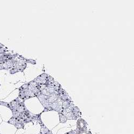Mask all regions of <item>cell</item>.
<instances>
[{"label":"cell","mask_w":134,"mask_h":134,"mask_svg":"<svg viewBox=\"0 0 134 134\" xmlns=\"http://www.w3.org/2000/svg\"><path fill=\"white\" fill-rule=\"evenodd\" d=\"M18 58L17 57L15 59V63L14 68H15L18 72H23L26 68L27 62L25 59L21 57V56L18 55Z\"/></svg>","instance_id":"cell-1"},{"label":"cell","mask_w":134,"mask_h":134,"mask_svg":"<svg viewBox=\"0 0 134 134\" xmlns=\"http://www.w3.org/2000/svg\"><path fill=\"white\" fill-rule=\"evenodd\" d=\"M35 97H36L35 94L30 91L29 88L19 91L18 96V98L24 102L25 100Z\"/></svg>","instance_id":"cell-2"},{"label":"cell","mask_w":134,"mask_h":134,"mask_svg":"<svg viewBox=\"0 0 134 134\" xmlns=\"http://www.w3.org/2000/svg\"><path fill=\"white\" fill-rule=\"evenodd\" d=\"M87 124L86 121L83 119H80L78 120L77 122V129L76 130L80 131L85 132L87 131Z\"/></svg>","instance_id":"cell-3"},{"label":"cell","mask_w":134,"mask_h":134,"mask_svg":"<svg viewBox=\"0 0 134 134\" xmlns=\"http://www.w3.org/2000/svg\"><path fill=\"white\" fill-rule=\"evenodd\" d=\"M48 75L46 74H42V75L39 76L38 77H37L36 79L33 80V81L37 83V84L39 85H42L45 84L47 82Z\"/></svg>","instance_id":"cell-4"},{"label":"cell","mask_w":134,"mask_h":134,"mask_svg":"<svg viewBox=\"0 0 134 134\" xmlns=\"http://www.w3.org/2000/svg\"><path fill=\"white\" fill-rule=\"evenodd\" d=\"M41 129L40 134H46L50 131V130L47 128V127L44 125L43 124L40 125Z\"/></svg>","instance_id":"cell-5"},{"label":"cell","mask_w":134,"mask_h":134,"mask_svg":"<svg viewBox=\"0 0 134 134\" xmlns=\"http://www.w3.org/2000/svg\"><path fill=\"white\" fill-rule=\"evenodd\" d=\"M59 119H60V122L61 123V124H65V123L67 121V120L66 119V118L65 117L64 115H63L62 113H59Z\"/></svg>","instance_id":"cell-6"},{"label":"cell","mask_w":134,"mask_h":134,"mask_svg":"<svg viewBox=\"0 0 134 134\" xmlns=\"http://www.w3.org/2000/svg\"><path fill=\"white\" fill-rule=\"evenodd\" d=\"M24 126H25V124H21V123H17L14 126L17 129H24Z\"/></svg>","instance_id":"cell-7"},{"label":"cell","mask_w":134,"mask_h":134,"mask_svg":"<svg viewBox=\"0 0 134 134\" xmlns=\"http://www.w3.org/2000/svg\"><path fill=\"white\" fill-rule=\"evenodd\" d=\"M0 105L5 106V107L9 108V109H10V106L9 103H6V102H4L0 101Z\"/></svg>","instance_id":"cell-8"},{"label":"cell","mask_w":134,"mask_h":134,"mask_svg":"<svg viewBox=\"0 0 134 134\" xmlns=\"http://www.w3.org/2000/svg\"><path fill=\"white\" fill-rule=\"evenodd\" d=\"M26 88H28V83L24 84L23 85H22L21 86H20L19 88V91L23 90H25V89H26Z\"/></svg>","instance_id":"cell-9"},{"label":"cell","mask_w":134,"mask_h":134,"mask_svg":"<svg viewBox=\"0 0 134 134\" xmlns=\"http://www.w3.org/2000/svg\"><path fill=\"white\" fill-rule=\"evenodd\" d=\"M71 132H72V130H70V131L68 132H66V133H64V134H71Z\"/></svg>","instance_id":"cell-10"},{"label":"cell","mask_w":134,"mask_h":134,"mask_svg":"<svg viewBox=\"0 0 134 134\" xmlns=\"http://www.w3.org/2000/svg\"><path fill=\"white\" fill-rule=\"evenodd\" d=\"M46 134H52V132L50 131L49 132H48V133H46Z\"/></svg>","instance_id":"cell-11"},{"label":"cell","mask_w":134,"mask_h":134,"mask_svg":"<svg viewBox=\"0 0 134 134\" xmlns=\"http://www.w3.org/2000/svg\"><path fill=\"white\" fill-rule=\"evenodd\" d=\"M52 134H53V133H52Z\"/></svg>","instance_id":"cell-12"},{"label":"cell","mask_w":134,"mask_h":134,"mask_svg":"<svg viewBox=\"0 0 134 134\" xmlns=\"http://www.w3.org/2000/svg\"><path fill=\"white\" fill-rule=\"evenodd\" d=\"M39 134H40V133H39Z\"/></svg>","instance_id":"cell-13"},{"label":"cell","mask_w":134,"mask_h":134,"mask_svg":"<svg viewBox=\"0 0 134 134\" xmlns=\"http://www.w3.org/2000/svg\"><path fill=\"white\" fill-rule=\"evenodd\" d=\"M0 134H1V133H0Z\"/></svg>","instance_id":"cell-14"}]
</instances>
